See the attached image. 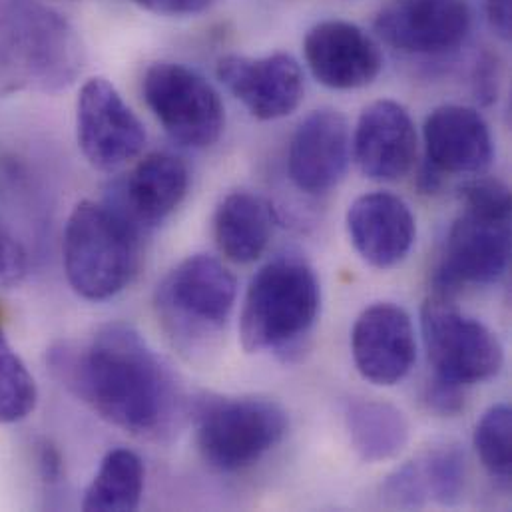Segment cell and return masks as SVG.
Wrapping results in <instances>:
<instances>
[{
  "instance_id": "6da1fadb",
  "label": "cell",
  "mask_w": 512,
  "mask_h": 512,
  "mask_svg": "<svg viewBox=\"0 0 512 512\" xmlns=\"http://www.w3.org/2000/svg\"><path fill=\"white\" fill-rule=\"evenodd\" d=\"M46 361L60 385L126 433L160 437L182 411L172 369L128 323H106L86 343H56Z\"/></svg>"
},
{
  "instance_id": "7a4b0ae2",
  "label": "cell",
  "mask_w": 512,
  "mask_h": 512,
  "mask_svg": "<svg viewBox=\"0 0 512 512\" xmlns=\"http://www.w3.org/2000/svg\"><path fill=\"white\" fill-rule=\"evenodd\" d=\"M86 64L78 30L40 0H0V98L62 92Z\"/></svg>"
},
{
  "instance_id": "3957f363",
  "label": "cell",
  "mask_w": 512,
  "mask_h": 512,
  "mask_svg": "<svg viewBox=\"0 0 512 512\" xmlns=\"http://www.w3.org/2000/svg\"><path fill=\"white\" fill-rule=\"evenodd\" d=\"M140 234L142 230L110 202L76 204L62 240L70 287L90 301H104L124 291L140 267Z\"/></svg>"
},
{
  "instance_id": "277c9868",
  "label": "cell",
  "mask_w": 512,
  "mask_h": 512,
  "mask_svg": "<svg viewBox=\"0 0 512 512\" xmlns=\"http://www.w3.org/2000/svg\"><path fill=\"white\" fill-rule=\"evenodd\" d=\"M319 305V281L305 259L287 254L271 259L252 277L244 299V349L261 353L295 345L315 325Z\"/></svg>"
},
{
  "instance_id": "5b68a950",
  "label": "cell",
  "mask_w": 512,
  "mask_h": 512,
  "mask_svg": "<svg viewBox=\"0 0 512 512\" xmlns=\"http://www.w3.org/2000/svg\"><path fill=\"white\" fill-rule=\"evenodd\" d=\"M238 297L234 273L216 257L180 261L158 283L154 307L164 331L182 351H198L226 327Z\"/></svg>"
},
{
  "instance_id": "8992f818",
  "label": "cell",
  "mask_w": 512,
  "mask_h": 512,
  "mask_svg": "<svg viewBox=\"0 0 512 512\" xmlns=\"http://www.w3.org/2000/svg\"><path fill=\"white\" fill-rule=\"evenodd\" d=\"M287 427L283 407L263 397L204 399L196 411L198 451L222 473L252 467L283 441Z\"/></svg>"
},
{
  "instance_id": "52a82bcc",
  "label": "cell",
  "mask_w": 512,
  "mask_h": 512,
  "mask_svg": "<svg viewBox=\"0 0 512 512\" xmlns=\"http://www.w3.org/2000/svg\"><path fill=\"white\" fill-rule=\"evenodd\" d=\"M142 92L156 120L180 146L202 150L220 140L224 104L196 70L178 62H156L144 74Z\"/></svg>"
},
{
  "instance_id": "ba28073f",
  "label": "cell",
  "mask_w": 512,
  "mask_h": 512,
  "mask_svg": "<svg viewBox=\"0 0 512 512\" xmlns=\"http://www.w3.org/2000/svg\"><path fill=\"white\" fill-rule=\"evenodd\" d=\"M421 329L435 375L443 379L469 387L493 379L503 367L499 337L453 299L431 293L421 309Z\"/></svg>"
},
{
  "instance_id": "9c48e42d",
  "label": "cell",
  "mask_w": 512,
  "mask_h": 512,
  "mask_svg": "<svg viewBox=\"0 0 512 512\" xmlns=\"http://www.w3.org/2000/svg\"><path fill=\"white\" fill-rule=\"evenodd\" d=\"M76 136L84 158L102 172H114L146 146L140 118L106 78H90L76 100Z\"/></svg>"
},
{
  "instance_id": "30bf717a",
  "label": "cell",
  "mask_w": 512,
  "mask_h": 512,
  "mask_svg": "<svg viewBox=\"0 0 512 512\" xmlns=\"http://www.w3.org/2000/svg\"><path fill=\"white\" fill-rule=\"evenodd\" d=\"M511 259V222L469 212L451 226L445 252L433 275V295L455 299L467 285L501 279Z\"/></svg>"
},
{
  "instance_id": "8fae6325",
  "label": "cell",
  "mask_w": 512,
  "mask_h": 512,
  "mask_svg": "<svg viewBox=\"0 0 512 512\" xmlns=\"http://www.w3.org/2000/svg\"><path fill=\"white\" fill-rule=\"evenodd\" d=\"M471 20L465 0H393L379 10L375 32L399 52L439 56L467 40Z\"/></svg>"
},
{
  "instance_id": "7c38bea8",
  "label": "cell",
  "mask_w": 512,
  "mask_h": 512,
  "mask_svg": "<svg viewBox=\"0 0 512 512\" xmlns=\"http://www.w3.org/2000/svg\"><path fill=\"white\" fill-rule=\"evenodd\" d=\"M351 353L357 371L369 383L391 387L415 365L417 341L409 313L393 303H375L355 321Z\"/></svg>"
},
{
  "instance_id": "4fadbf2b",
  "label": "cell",
  "mask_w": 512,
  "mask_h": 512,
  "mask_svg": "<svg viewBox=\"0 0 512 512\" xmlns=\"http://www.w3.org/2000/svg\"><path fill=\"white\" fill-rule=\"evenodd\" d=\"M218 78L257 120H277L303 100V72L291 54L250 58L230 54L218 62Z\"/></svg>"
},
{
  "instance_id": "5bb4252c",
  "label": "cell",
  "mask_w": 512,
  "mask_h": 512,
  "mask_svg": "<svg viewBox=\"0 0 512 512\" xmlns=\"http://www.w3.org/2000/svg\"><path fill=\"white\" fill-rule=\"evenodd\" d=\"M351 160V134L345 116L333 108L313 110L289 142L287 170L305 194L321 196L345 176Z\"/></svg>"
},
{
  "instance_id": "9a60e30c",
  "label": "cell",
  "mask_w": 512,
  "mask_h": 512,
  "mask_svg": "<svg viewBox=\"0 0 512 512\" xmlns=\"http://www.w3.org/2000/svg\"><path fill=\"white\" fill-rule=\"evenodd\" d=\"M303 52L315 80L333 90L369 86L383 68L379 44L363 28L345 20L313 26L305 36Z\"/></svg>"
},
{
  "instance_id": "2e32d148",
  "label": "cell",
  "mask_w": 512,
  "mask_h": 512,
  "mask_svg": "<svg viewBox=\"0 0 512 512\" xmlns=\"http://www.w3.org/2000/svg\"><path fill=\"white\" fill-rule=\"evenodd\" d=\"M351 144L359 170L375 182L405 178L417 160L415 122L395 100L369 104L359 116Z\"/></svg>"
},
{
  "instance_id": "e0dca14e",
  "label": "cell",
  "mask_w": 512,
  "mask_h": 512,
  "mask_svg": "<svg viewBox=\"0 0 512 512\" xmlns=\"http://www.w3.org/2000/svg\"><path fill=\"white\" fill-rule=\"evenodd\" d=\"M347 232L359 256L377 269H389L409 256L417 226L411 208L399 196L371 192L349 206Z\"/></svg>"
},
{
  "instance_id": "ac0fdd59",
  "label": "cell",
  "mask_w": 512,
  "mask_h": 512,
  "mask_svg": "<svg viewBox=\"0 0 512 512\" xmlns=\"http://www.w3.org/2000/svg\"><path fill=\"white\" fill-rule=\"evenodd\" d=\"M188 186V166L174 154L156 152L134 166L108 202L138 230H150L176 212L188 194Z\"/></svg>"
},
{
  "instance_id": "d6986e66",
  "label": "cell",
  "mask_w": 512,
  "mask_h": 512,
  "mask_svg": "<svg viewBox=\"0 0 512 512\" xmlns=\"http://www.w3.org/2000/svg\"><path fill=\"white\" fill-rule=\"evenodd\" d=\"M427 162L443 174H481L493 162V136L485 118L467 106L435 108L423 128Z\"/></svg>"
},
{
  "instance_id": "ffe728a7",
  "label": "cell",
  "mask_w": 512,
  "mask_h": 512,
  "mask_svg": "<svg viewBox=\"0 0 512 512\" xmlns=\"http://www.w3.org/2000/svg\"><path fill=\"white\" fill-rule=\"evenodd\" d=\"M273 234V212L256 194H228L214 216V238L220 254L234 263H252L267 250Z\"/></svg>"
},
{
  "instance_id": "44dd1931",
  "label": "cell",
  "mask_w": 512,
  "mask_h": 512,
  "mask_svg": "<svg viewBox=\"0 0 512 512\" xmlns=\"http://www.w3.org/2000/svg\"><path fill=\"white\" fill-rule=\"evenodd\" d=\"M345 425L355 453L365 463H383L399 457L411 435L403 411L383 399L347 401Z\"/></svg>"
},
{
  "instance_id": "7402d4cb",
  "label": "cell",
  "mask_w": 512,
  "mask_h": 512,
  "mask_svg": "<svg viewBox=\"0 0 512 512\" xmlns=\"http://www.w3.org/2000/svg\"><path fill=\"white\" fill-rule=\"evenodd\" d=\"M144 463L128 449L110 451L92 483L88 485L82 509L88 512L136 511L144 495Z\"/></svg>"
},
{
  "instance_id": "603a6c76",
  "label": "cell",
  "mask_w": 512,
  "mask_h": 512,
  "mask_svg": "<svg viewBox=\"0 0 512 512\" xmlns=\"http://www.w3.org/2000/svg\"><path fill=\"white\" fill-rule=\"evenodd\" d=\"M429 503L451 507L459 503L467 483L465 453L457 445H439L415 459Z\"/></svg>"
},
{
  "instance_id": "cb8c5ba5",
  "label": "cell",
  "mask_w": 512,
  "mask_h": 512,
  "mask_svg": "<svg viewBox=\"0 0 512 512\" xmlns=\"http://www.w3.org/2000/svg\"><path fill=\"white\" fill-rule=\"evenodd\" d=\"M36 403V381L0 325V425L24 421L36 409Z\"/></svg>"
},
{
  "instance_id": "d4e9b609",
  "label": "cell",
  "mask_w": 512,
  "mask_h": 512,
  "mask_svg": "<svg viewBox=\"0 0 512 512\" xmlns=\"http://www.w3.org/2000/svg\"><path fill=\"white\" fill-rule=\"evenodd\" d=\"M511 435V407L505 403L487 409L473 435V445L485 471L503 487L511 485Z\"/></svg>"
},
{
  "instance_id": "484cf974",
  "label": "cell",
  "mask_w": 512,
  "mask_h": 512,
  "mask_svg": "<svg viewBox=\"0 0 512 512\" xmlns=\"http://www.w3.org/2000/svg\"><path fill=\"white\" fill-rule=\"evenodd\" d=\"M463 208L469 214L511 222V190L497 178H475L461 188Z\"/></svg>"
},
{
  "instance_id": "4316f807",
  "label": "cell",
  "mask_w": 512,
  "mask_h": 512,
  "mask_svg": "<svg viewBox=\"0 0 512 512\" xmlns=\"http://www.w3.org/2000/svg\"><path fill=\"white\" fill-rule=\"evenodd\" d=\"M383 503L393 509H423L429 499L415 461L405 463L393 475L387 477L381 489Z\"/></svg>"
},
{
  "instance_id": "83f0119b",
  "label": "cell",
  "mask_w": 512,
  "mask_h": 512,
  "mask_svg": "<svg viewBox=\"0 0 512 512\" xmlns=\"http://www.w3.org/2000/svg\"><path fill=\"white\" fill-rule=\"evenodd\" d=\"M465 385H459L455 381L443 379L439 375H435L423 391V403L425 407L439 415V417H457L467 403V395H465Z\"/></svg>"
},
{
  "instance_id": "f1b7e54d",
  "label": "cell",
  "mask_w": 512,
  "mask_h": 512,
  "mask_svg": "<svg viewBox=\"0 0 512 512\" xmlns=\"http://www.w3.org/2000/svg\"><path fill=\"white\" fill-rule=\"evenodd\" d=\"M28 271L24 248L0 226V287L18 285Z\"/></svg>"
},
{
  "instance_id": "f546056e",
  "label": "cell",
  "mask_w": 512,
  "mask_h": 512,
  "mask_svg": "<svg viewBox=\"0 0 512 512\" xmlns=\"http://www.w3.org/2000/svg\"><path fill=\"white\" fill-rule=\"evenodd\" d=\"M138 6L166 16H192L210 8L216 0H134Z\"/></svg>"
},
{
  "instance_id": "4dcf8cb0",
  "label": "cell",
  "mask_w": 512,
  "mask_h": 512,
  "mask_svg": "<svg viewBox=\"0 0 512 512\" xmlns=\"http://www.w3.org/2000/svg\"><path fill=\"white\" fill-rule=\"evenodd\" d=\"M38 471H40L42 483L48 487L58 485L64 477L62 457H60L58 449L48 441H42L38 447Z\"/></svg>"
},
{
  "instance_id": "1f68e13d",
  "label": "cell",
  "mask_w": 512,
  "mask_h": 512,
  "mask_svg": "<svg viewBox=\"0 0 512 512\" xmlns=\"http://www.w3.org/2000/svg\"><path fill=\"white\" fill-rule=\"evenodd\" d=\"M497 86H499V66L493 56H485L477 66V76H475L477 98H481L485 104L493 102L497 98Z\"/></svg>"
},
{
  "instance_id": "d6a6232c",
  "label": "cell",
  "mask_w": 512,
  "mask_h": 512,
  "mask_svg": "<svg viewBox=\"0 0 512 512\" xmlns=\"http://www.w3.org/2000/svg\"><path fill=\"white\" fill-rule=\"evenodd\" d=\"M487 16L491 28L503 38H511V0H487Z\"/></svg>"
},
{
  "instance_id": "836d02e7",
  "label": "cell",
  "mask_w": 512,
  "mask_h": 512,
  "mask_svg": "<svg viewBox=\"0 0 512 512\" xmlns=\"http://www.w3.org/2000/svg\"><path fill=\"white\" fill-rule=\"evenodd\" d=\"M443 186V172L437 170L431 162H425L419 172V188L425 194H435Z\"/></svg>"
}]
</instances>
